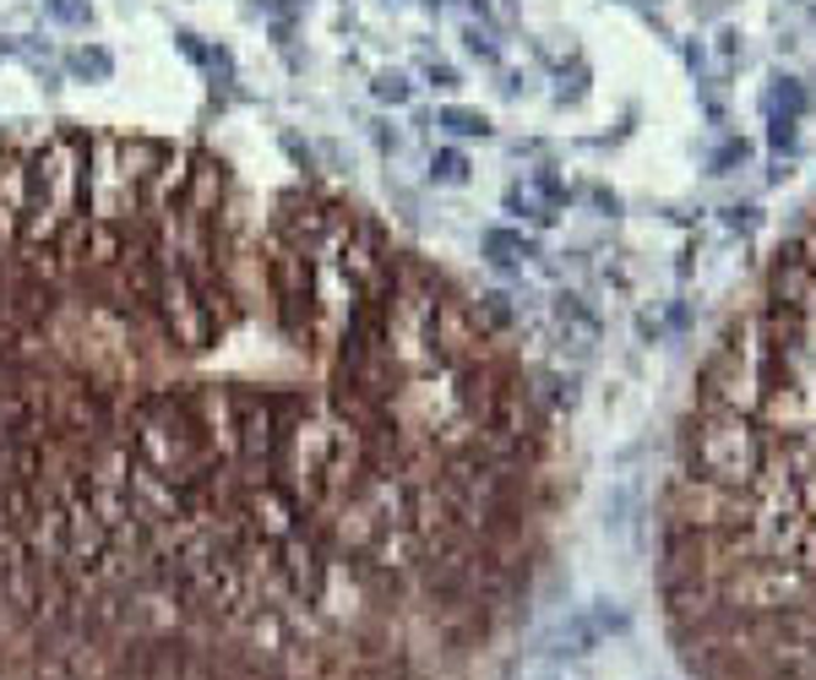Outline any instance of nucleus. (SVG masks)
Returning a JSON list of instances; mask_svg holds the SVG:
<instances>
[{
  "instance_id": "nucleus-1",
  "label": "nucleus",
  "mask_w": 816,
  "mask_h": 680,
  "mask_svg": "<svg viewBox=\"0 0 816 680\" xmlns=\"http://www.w3.org/2000/svg\"><path fill=\"white\" fill-rule=\"evenodd\" d=\"M539 480L496 295L349 190L0 131V680H441Z\"/></svg>"
},
{
  "instance_id": "nucleus-2",
  "label": "nucleus",
  "mask_w": 816,
  "mask_h": 680,
  "mask_svg": "<svg viewBox=\"0 0 816 680\" xmlns=\"http://www.w3.org/2000/svg\"><path fill=\"white\" fill-rule=\"evenodd\" d=\"M71 71L76 76H93V82H104L115 61H110V50H99V44H82V50H71Z\"/></svg>"
},
{
  "instance_id": "nucleus-3",
  "label": "nucleus",
  "mask_w": 816,
  "mask_h": 680,
  "mask_svg": "<svg viewBox=\"0 0 816 680\" xmlns=\"http://www.w3.org/2000/svg\"><path fill=\"white\" fill-rule=\"evenodd\" d=\"M463 175H468V158H463V153H436V181L457 186Z\"/></svg>"
},
{
  "instance_id": "nucleus-4",
  "label": "nucleus",
  "mask_w": 816,
  "mask_h": 680,
  "mask_svg": "<svg viewBox=\"0 0 816 680\" xmlns=\"http://www.w3.org/2000/svg\"><path fill=\"white\" fill-rule=\"evenodd\" d=\"M441 121L452 125V131H463V136H485L490 125H485V115H468V110H446Z\"/></svg>"
},
{
  "instance_id": "nucleus-5",
  "label": "nucleus",
  "mask_w": 816,
  "mask_h": 680,
  "mask_svg": "<svg viewBox=\"0 0 816 680\" xmlns=\"http://www.w3.org/2000/svg\"><path fill=\"white\" fill-rule=\"evenodd\" d=\"M50 11L65 17V22H87V17H93V6H87V0H50Z\"/></svg>"
},
{
  "instance_id": "nucleus-6",
  "label": "nucleus",
  "mask_w": 816,
  "mask_h": 680,
  "mask_svg": "<svg viewBox=\"0 0 816 680\" xmlns=\"http://www.w3.org/2000/svg\"><path fill=\"white\" fill-rule=\"evenodd\" d=\"M376 93L381 99H392V104H403V99H409V82H403V76H381Z\"/></svg>"
},
{
  "instance_id": "nucleus-7",
  "label": "nucleus",
  "mask_w": 816,
  "mask_h": 680,
  "mask_svg": "<svg viewBox=\"0 0 816 680\" xmlns=\"http://www.w3.org/2000/svg\"><path fill=\"white\" fill-rule=\"evenodd\" d=\"M261 6H267V11H295L300 0H261Z\"/></svg>"
}]
</instances>
